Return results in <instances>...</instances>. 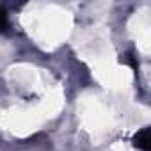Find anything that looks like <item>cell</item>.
I'll return each mask as SVG.
<instances>
[{
    "instance_id": "6da1fadb",
    "label": "cell",
    "mask_w": 151,
    "mask_h": 151,
    "mask_svg": "<svg viewBox=\"0 0 151 151\" xmlns=\"http://www.w3.org/2000/svg\"><path fill=\"white\" fill-rule=\"evenodd\" d=\"M133 144L135 147L142 149V151H149L151 147V139H149V128H142L133 135Z\"/></svg>"
},
{
    "instance_id": "7a4b0ae2",
    "label": "cell",
    "mask_w": 151,
    "mask_h": 151,
    "mask_svg": "<svg viewBox=\"0 0 151 151\" xmlns=\"http://www.w3.org/2000/svg\"><path fill=\"white\" fill-rule=\"evenodd\" d=\"M7 25H9L7 13H6V9H4V7H0V32H6Z\"/></svg>"
}]
</instances>
